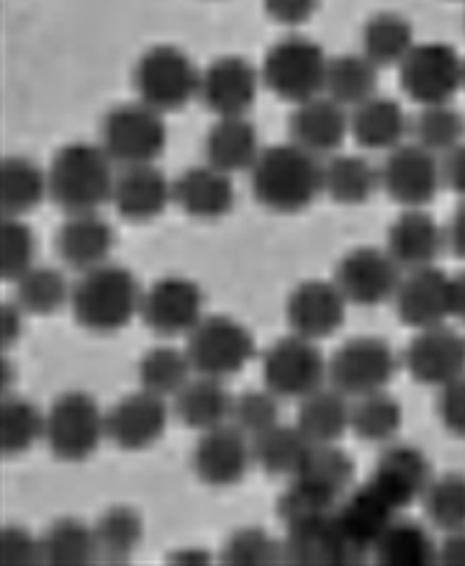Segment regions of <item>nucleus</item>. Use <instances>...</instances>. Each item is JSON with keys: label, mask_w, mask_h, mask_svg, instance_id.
<instances>
[{"label": "nucleus", "mask_w": 465, "mask_h": 566, "mask_svg": "<svg viewBox=\"0 0 465 566\" xmlns=\"http://www.w3.org/2000/svg\"><path fill=\"white\" fill-rule=\"evenodd\" d=\"M350 397L335 387H321L302 399L296 424L311 443H337L350 430Z\"/></svg>", "instance_id": "473e14b6"}, {"label": "nucleus", "mask_w": 465, "mask_h": 566, "mask_svg": "<svg viewBox=\"0 0 465 566\" xmlns=\"http://www.w3.org/2000/svg\"><path fill=\"white\" fill-rule=\"evenodd\" d=\"M378 70L381 67L373 60H368L362 52L340 54V57L329 60L325 93L345 108L360 106L362 101L376 96Z\"/></svg>", "instance_id": "4c0bfd02"}, {"label": "nucleus", "mask_w": 465, "mask_h": 566, "mask_svg": "<svg viewBox=\"0 0 465 566\" xmlns=\"http://www.w3.org/2000/svg\"><path fill=\"white\" fill-rule=\"evenodd\" d=\"M348 298L335 281H304L290 291L286 304L288 325L296 335L321 340L342 327Z\"/></svg>", "instance_id": "4be33fe9"}, {"label": "nucleus", "mask_w": 465, "mask_h": 566, "mask_svg": "<svg viewBox=\"0 0 465 566\" xmlns=\"http://www.w3.org/2000/svg\"><path fill=\"white\" fill-rule=\"evenodd\" d=\"M36 240L31 227L21 217H3L0 222V276L19 281L29 269H34Z\"/></svg>", "instance_id": "8fccbe9b"}, {"label": "nucleus", "mask_w": 465, "mask_h": 566, "mask_svg": "<svg viewBox=\"0 0 465 566\" xmlns=\"http://www.w3.org/2000/svg\"><path fill=\"white\" fill-rule=\"evenodd\" d=\"M414 46V29L401 13H373L362 27V54L378 67H399Z\"/></svg>", "instance_id": "c9c22d12"}, {"label": "nucleus", "mask_w": 465, "mask_h": 566, "mask_svg": "<svg viewBox=\"0 0 465 566\" xmlns=\"http://www.w3.org/2000/svg\"><path fill=\"white\" fill-rule=\"evenodd\" d=\"M401 265L389 250L358 248L342 258L335 271V283L358 306H378L397 296L401 283Z\"/></svg>", "instance_id": "4468645a"}, {"label": "nucleus", "mask_w": 465, "mask_h": 566, "mask_svg": "<svg viewBox=\"0 0 465 566\" xmlns=\"http://www.w3.org/2000/svg\"><path fill=\"white\" fill-rule=\"evenodd\" d=\"M137 374L145 391H152L162 399H176L195 371L186 350L172 348V345H157L141 356Z\"/></svg>", "instance_id": "58836bf2"}, {"label": "nucleus", "mask_w": 465, "mask_h": 566, "mask_svg": "<svg viewBox=\"0 0 465 566\" xmlns=\"http://www.w3.org/2000/svg\"><path fill=\"white\" fill-rule=\"evenodd\" d=\"M250 186L255 199L275 214H296L309 209L319 193H325L321 163L296 142L263 147L250 170Z\"/></svg>", "instance_id": "f257e3e1"}, {"label": "nucleus", "mask_w": 465, "mask_h": 566, "mask_svg": "<svg viewBox=\"0 0 465 566\" xmlns=\"http://www.w3.org/2000/svg\"><path fill=\"white\" fill-rule=\"evenodd\" d=\"M73 286H70L65 273L46 265H34L15 281V302L27 314H54L70 304Z\"/></svg>", "instance_id": "37998d69"}, {"label": "nucleus", "mask_w": 465, "mask_h": 566, "mask_svg": "<svg viewBox=\"0 0 465 566\" xmlns=\"http://www.w3.org/2000/svg\"><path fill=\"white\" fill-rule=\"evenodd\" d=\"M139 317L157 335H188L203 317L199 283L183 276H165L141 294Z\"/></svg>", "instance_id": "2eb2a0df"}, {"label": "nucleus", "mask_w": 465, "mask_h": 566, "mask_svg": "<svg viewBox=\"0 0 465 566\" xmlns=\"http://www.w3.org/2000/svg\"><path fill=\"white\" fill-rule=\"evenodd\" d=\"M401 420H404V410L383 389L355 399L350 430L366 443H391L399 436Z\"/></svg>", "instance_id": "a19ab883"}, {"label": "nucleus", "mask_w": 465, "mask_h": 566, "mask_svg": "<svg viewBox=\"0 0 465 566\" xmlns=\"http://www.w3.org/2000/svg\"><path fill=\"white\" fill-rule=\"evenodd\" d=\"M463 75L465 60L443 42L416 44L399 65L401 88L420 106L451 104L463 88Z\"/></svg>", "instance_id": "1a4fd4ad"}, {"label": "nucleus", "mask_w": 465, "mask_h": 566, "mask_svg": "<svg viewBox=\"0 0 465 566\" xmlns=\"http://www.w3.org/2000/svg\"><path fill=\"white\" fill-rule=\"evenodd\" d=\"M445 184L443 163L422 145H399L381 165V186L404 209H424Z\"/></svg>", "instance_id": "f8f14e48"}, {"label": "nucleus", "mask_w": 465, "mask_h": 566, "mask_svg": "<svg viewBox=\"0 0 465 566\" xmlns=\"http://www.w3.org/2000/svg\"><path fill=\"white\" fill-rule=\"evenodd\" d=\"M46 180H50V199L65 214H83V211H98L112 201L116 170L101 142L98 145L70 142L54 155Z\"/></svg>", "instance_id": "f03ea898"}, {"label": "nucleus", "mask_w": 465, "mask_h": 566, "mask_svg": "<svg viewBox=\"0 0 465 566\" xmlns=\"http://www.w3.org/2000/svg\"><path fill=\"white\" fill-rule=\"evenodd\" d=\"M106 438V415L85 391H67L44 415V443L60 461H85Z\"/></svg>", "instance_id": "423d86ee"}, {"label": "nucleus", "mask_w": 465, "mask_h": 566, "mask_svg": "<svg viewBox=\"0 0 465 566\" xmlns=\"http://www.w3.org/2000/svg\"><path fill=\"white\" fill-rule=\"evenodd\" d=\"M445 238H447V248H451L455 255L465 261V199L461 207L455 209V214L451 217V224H447Z\"/></svg>", "instance_id": "bf43d9fd"}, {"label": "nucleus", "mask_w": 465, "mask_h": 566, "mask_svg": "<svg viewBox=\"0 0 465 566\" xmlns=\"http://www.w3.org/2000/svg\"><path fill=\"white\" fill-rule=\"evenodd\" d=\"M98 559L96 531L83 521H57L42 536V562L54 566H83Z\"/></svg>", "instance_id": "ea45409f"}, {"label": "nucleus", "mask_w": 465, "mask_h": 566, "mask_svg": "<svg viewBox=\"0 0 465 566\" xmlns=\"http://www.w3.org/2000/svg\"><path fill=\"white\" fill-rule=\"evenodd\" d=\"M443 172H445V184L465 199V142L458 149H453L451 155H445Z\"/></svg>", "instance_id": "13d9d810"}, {"label": "nucleus", "mask_w": 465, "mask_h": 566, "mask_svg": "<svg viewBox=\"0 0 465 566\" xmlns=\"http://www.w3.org/2000/svg\"><path fill=\"white\" fill-rule=\"evenodd\" d=\"M463 88H465V75H463Z\"/></svg>", "instance_id": "0e129e2a"}, {"label": "nucleus", "mask_w": 465, "mask_h": 566, "mask_svg": "<svg viewBox=\"0 0 465 566\" xmlns=\"http://www.w3.org/2000/svg\"><path fill=\"white\" fill-rule=\"evenodd\" d=\"M23 314H27V310H23L19 302L15 304L3 302V306H0V343L3 345L15 343V337L21 335Z\"/></svg>", "instance_id": "4d7b16f0"}, {"label": "nucleus", "mask_w": 465, "mask_h": 566, "mask_svg": "<svg viewBox=\"0 0 465 566\" xmlns=\"http://www.w3.org/2000/svg\"><path fill=\"white\" fill-rule=\"evenodd\" d=\"M329 376V364L321 358L317 340L290 333L273 343L263 356L265 387L278 399L309 397L311 391L325 387Z\"/></svg>", "instance_id": "9d476101"}, {"label": "nucleus", "mask_w": 465, "mask_h": 566, "mask_svg": "<svg viewBox=\"0 0 465 566\" xmlns=\"http://www.w3.org/2000/svg\"><path fill=\"white\" fill-rule=\"evenodd\" d=\"M36 440H44V415L27 399L3 397V405H0V451L6 459L27 453Z\"/></svg>", "instance_id": "c03bdc74"}, {"label": "nucleus", "mask_w": 465, "mask_h": 566, "mask_svg": "<svg viewBox=\"0 0 465 566\" xmlns=\"http://www.w3.org/2000/svg\"><path fill=\"white\" fill-rule=\"evenodd\" d=\"M432 479H435L432 476V467L420 448L389 443L383 448V453L378 455L368 482L401 513V510H406L416 500L424 497Z\"/></svg>", "instance_id": "aec40b11"}, {"label": "nucleus", "mask_w": 465, "mask_h": 566, "mask_svg": "<svg viewBox=\"0 0 465 566\" xmlns=\"http://www.w3.org/2000/svg\"><path fill=\"white\" fill-rule=\"evenodd\" d=\"M445 245V230L432 219V214L424 209H406L389 227V245H385V250L401 269L414 271L435 265Z\"/></svg>", "instance_id": "a878e982"}, {"label": "nucleus", "mask_w": 465, "mask_h": 566, "mask_svg": "<svg viewBox=\"0 0 465 566\" xmlns=\"http://www.w3.org/2000/svg\"><path fill=\"white\" fill-rule=\"evenodd\" d=\"M134 88L141 104L160 114L180 112L199 98L201 70L180 46L157 44L149 46L134 65Z\"/></svg>", "instance_id": "39448f33"}, {"label": "nucleus", "mask_w": 465, "mask_h": 566, "mask_svg": "<svg viewBox=\"0 0 465 566\" xmlns=\"http://www.w3.org/2000/svg\"><path fill=\"white\" fill-rule=\"evenodd\" d=\"M393 302L401 322L409 327L427 329L445 325L453 317V279L435 265L406 271Z\"/></svg>", "instance_id": "a211bd4d"}, {"label": "nucleus", "mask_w": 465, "mask_h": 566, "mask_svg": "<svg viewBox=\"0 0 465 566\" xmlns=\"http://www.w3.org/2000/svg\"><path fill=\"white\" fill-rule=\"evenodd\" d=\"M424 510L437 528L445 533L465 528V476L445 474L432 479L427 492H424Z\"/></svg>", "instance_id": "09e8293b"}, {"label": "nucleus", "mask_w": 465, "mask_h": 566, "mask_svg": "<svg viewBox=\"0 0 465 566\" xmlns=\"http://www.w3.org/2000/svg\"><path fill=\"white\" fill-rule=\"evenodd\" d=\"M437 554L440 548L430 531L399 515L393 517L373 548L376 559L385 566H424L437 562Z\"/></svg>", "instance_id": "e433bc0d"}, {"label": "nucleus", "mask_w": 465, "mask_h": 566, "mask_svg": "<svg viewBox=\"0 0 465 566\" xmlns=\"http://www.w3.org/2000/svg\"><path fill=\"white\" fill-rule=\"evenodd\" d=\"M203 153L209 165L234 176V172L252 170L263 153V145H260L255 124L247 116H219L203 142Z\"/></svg>", "instance_id": "cd10ccee"}, {"label": "nucleus", "mask_w": 465, "mask_h": 566, "mask_svg": "<svg viewBox=\"0 0 465 566\" xmlns=\"http://www.w3.org/2000/svg\"><path fill=\"white\" fill-rule=\"evenodd\" d=\"M176 415L186 428L207 432L232 420L234 397L226 391L222 379L195 374L183 389L178 391Z\"/></svg>", "instance_id": "c756f323"}, {"label": "nucleus", "mask_w": 465, "mask_h": 566, "mask_svg": "<svg viewBox=\"0 0 465 566\" xmlns=\"http://www.w3.org/2000/svg\"><path fill=\"white\" fill-rule=\"evenodd\" d=\"M453 317L465 322V273L453 279Z\"/></svg>", "instance_id": "680f3d73"}, {"label": "nucleus", "mask_w": 465, "mask_h": 566, "mask_svg": "<svg viewBox=\"0 0 465 566\" xmlns=\"http://www.w3.org/2000/svg\"><path fill=\"white\" fill-rule=\"evenodd\" d=\"M265 13L283 27H302L317 13L319 0H263Z\"/></svg>", "instance_id": "6e6d98bb"}, {"label": "nucleus", "mask_w": 465, "mask_h": 566, "mask_svg": "<svg viewBox=\"0 0 465 566\" xmlns=\"http://www.w3.org/2000/svg\"><path fill=\"white\" fill-rule=\"evenodd\" d=\"M222 559L226 564H273L283 562V544L263 528H242L226 541Z\"/></svg>", "instance_id": "603ef678"}, {"label": "nucleus", "mask_w": 465, "mask_h": 566, "mask_svg": "<svg viewBox=\"0 0 465 566\" xmlns=\"http://www.w3.org/2000/svg\"><path fill=\"white\" fill-rule=\"evenodd\" d=\"M141 294L137 279L121 265L104 263L98 269L81 273L73 286L70 306L77 325L98 335L118 333L137 317L141 310Z\"/></svg>", "instance_id": "7ed1b4c3"}, {"label": "nucleus", "mask_w": 465, "mask_h": 566, "mask_svg": "<svg viewBox=\"0 0 465 566\" xmlns=\"http://www.w3.org/2000/svg\"><path fill=\"white\" fill-rule=\"evenodd\" d=\"M329 57L309 36L288 34L267 50L260 75L275 96L288 104H304L325 93Z\"/></svg>", "instance_id": "20e7f679"}, {"label": "nucleus", "mask_w": 465, "mask_h": 566, "mask_svg": "<svg viewBox=\"0 0 465 566\" xmlns=\"http://www.w3.org/2000/svg\"><path fill=\"white\" fill-rule=\"evenodd\" d=\"M114 250V227L98 211L67 214L57 232V253L77 273L108 263Z\"/></svg>", "instance_id": "bb28decb"}, {"label": "nucleus", "mask_w": 465, "mask_h": 566, "mask_svg": "<svg viewBox=\"0 0 465 566\" xmlns=\"http://www.w3.org/2000/svg\"><path fill=\"white\" fill-rule=\"evenodd\" d=\"M252 459V438L232 422L201 432L193 448V471L209 486H232L242 482Z\"/></svg>", "instance_id": "6ab92c4d"}, {"label": "nucleus", "mask_w": 465, "mask_h": 566, "mask_svg": "<svg viewBox=\"0 0 465 566\" xmlns=\"http://www.w3.org/2000/svg\"><path fill=\"white\" fill-rule=\"evenodd\" d=\"M172 203L193 219H219L234 207V186L230 172L203 163L188 168L172 180Z\"/></svg>", "instance_id": "393cba45"}, {"label": "nucleus", "mask_w": 465, "mask_h": 566, "mask_svg": "<svg viewBox=\"0 0 465 566\" xmlns=\"http://www.w3.org/2000/svg\"><path fill=\"white\" fill-rule=\"evenodd\" d=\"M0 562L39 564L42 562V538H34L27 528H19V525H6L0 531Z\"/></svg>", "instance_id": "864d4df0"}, {"label": "nucleus", "mask_w": 465, "mask_h": 566, "mask_svg": "<svg viewBox=\"0 0 465 566\" xmlns=\"http://www.w3.org/2000/svg\"><path fill=\"white\" fill-rule=\"evenodd\" d=\"M463 21H465V19H463Z\"/></svg>", "instance_id": "69168bd1"}, {"label": "nucleus", "mask_w": 465, "mask_h": 566, "mask_svg": "<svg viewBox=\"0 0 465 566\" xmlns=\"http://www.w3.org/2000/svg\"><path fill=\"white\" fill-rule=\"evenodd\" d=\"M352 474L355 467L348 451H342L337 443H311L304 467L298 469L296 476L309 479L321 490L342 500L348 486L352 484Z\"/></svg>", "instance_id": "49530a36"}, {"label": "nucleus", "mask_w": 465, "mask_h": 566, "mask_svg": "<svg viewBox=\"0 0 465 566\" xmlns=\"http://www.w3.org/2000/svg\"><path fill=\"white\" fill-rule=\"evenodd\" d=\"M50 196L46 170L21 155L3 157L0 163V211L3 217H23Z\"/></svg>", "instance_id": "2f4dec72"}, {"label": "nucleus", "mask_w": 465, "mask_h": 566, "mask_svg": "<svg viewBox=\"0 0 465 566\" xmlns=\"http://www.w3.org/2000/svg\"><path fill=\"white\" fill-rule=\"evenodd\" d=\"M437 415L451 436L465 438V374L440 389Z\"/></svg>", "instance_id": "5fc2aeb1"}, {"label": "nucleus", "mask_w": 465, "mask_h": 566, "mask_svg": "<svg viewBox=\"0 0 465 566\" xmlns=\"http://www.w3.org/2000/svg\"><path fill=\"white\" fill-rule=\"evenodd\" d=\"M397 374V353L383 337L362 335L342 343L329 360V381L350 399L383 391Z\"/></svg>", "instance_id": "9b49d317"}, {"label": "nucleus", "mask_w": 465, "mask_h": 566, "mask_svg": "<svg viewBox=\"0 0 465 566\" xmlns=\"http://www.w3.org/2000/svg\"><path fill=\"white\" fill-rule=\"evenodd\" d=\"M172 562H178V564H207L209 562V554H203V552H183V554L172 556Z\"/></svg>", "instance_id": "e2e57ef3"}, {"label": "nucleus", "mask_w": 465, "mask_h": 566, "mask_svg": "<svg viewBox=\"0 0 465 566\" xmlns=\"http://www.w3.org/2000/svg\"><path fill=\"white\" fill-rule=\"evenodd\" d=\"M311 440L304 436L298 424H273L265 432L252 438V459L265 474L296 476L304 467Z\"/></svg>", "instance_id": "72a5a7b5"}, {"label": "nucleus", "mask_w": 465, "mask_h": 566, "mask_svg": "<svg viewBox=\"0 0 465 566\" xmlns=\"http://www.w3.org/2000/svg\"><path fill=\"white\" fill-rule=\"evenodd\" d=\"M404 364L414 381L443 389L465 374V337L447 325L416 329L404 353Z\"/></svg>", "instance_id": "f3484780"}, {"label": "nucleus", "mask_w": 465, "mask_h": 566, "mask_svg": "<svg viewBox=\"0 0 465 566\" xmlns=\"http://www.w3.org/2000/svg\"><path fill=\"white\" fill-rule=\"evenodd\" d=\"M350 135V114L342 104L321 93L304 101L290 116V142L317 157H329L342 147Z\"/></svg>", "instance_id": "5701e85b"}, {"label": "nucleus", "mask_w": 465, "mask_h": 566, "mask_svg": "<svg viewBox=\"0 0 465 566\" xmlns=\"http://www.w3.org/2000/svg\"><path fill=\"white\" fill-rule=\"evenodd\" d=\"M337 505H340V497L321 490V486L309 482V479L290 476V484L283 490L278 500V515L288 528V525L319 521V517L332 515Z\"/></svg>", "instance_id": "de8ad7c7"}, {"label": "nucleus", "mask_w": 465, "mask_h": 566, "mask_svg": "<svg viewBox=\"0 0 465 566\" xmlns=\"http://www.w3.org/2000/svg\"><path fill=\"white\" fill-rule=\"evenodd\" d=\"M98 544V559L124 564L141 544V517L131 507H112L93 525Z\"/></svg>", "instance_id": "79ce46f5"}, {"label": "nucleus", "mask_w": 465, "mask_h": 566, "mask_svg": "<svg viewBox=\"0 0 465 566\" xmlns=\"http://www.w3.org/2000/svg\"><path fill=\"white\" fill-rule=\"evenodd\" d=\"M397 515L399 510L370 482L345 494L335 510V525L345 541V548H348L350 562H360L368 554H373L378 538L383 536V531Z\"/></svg>", "instance_id": "ddd939ff"}, {"label": "nucleus", "mask_w": 465, "mask_h": 566, "mask_svg": "<svg viewBox=\"0 0 465 566\" xmlns=\"http://www.w3.org/2000/svg\"><path fill=\"white\" fill-rule=\"evenodd\" d=\"M186 353L195 374L224 381L250 364L255 356V340L242 322L226 314H203L199 325L188 333Z\"/></svg>", "instance_id": "0eeeda50"}, {"label": "nucleus", "mask_w": 465, "mask_h": 566, "mask_svg": "<svg viewBox=\"0 0 465 566\" xmlns=\"http://www.w3.org/2000/svg\"><path fill=\"white\" fill-rule=\"evenodd\" d=\"M437 562H443V564H465V528L447 533V538L443 541V546H440Z\"/></svg>", "instance_id": "052dcab7"}, {"label": "nucleus", "mask_w": 465, "mask_h": 566, "mask_svg": "<svg viewBox=\"0 0 465 566\" xmlns=\"http://www.w3.org/2000/svg\"><path fill=\"white\" fill-rule=\"evenodd\" d=\"M409 132V119L399 101L389 96H370L350 114V135L360 147L378 149V153H391L404 145Z\"/></svg>", "instance_id": "c85d7f7f"}, {"label": "nucleus", "mask_w": 465, "mask_h": 566, "mask_svg": "<svg viewBox=\"0 0 465 566\" xmlns=\"http://www.w3.org/2000/svg\"><path fill=\"white\" fill-rule=\"evenodd\" d=\"M321 180H325V193L337 203H362L376 193L381 186V170L373 168L366 157L360 155H329L321 163Z\"/></svg>", "instance_id": "f704fd0d"}, {"label": "nucleus", "mask_w": 465, "mask_h": 566, "mask_svg": "<svg viewBox=\"0 0 465 566\" xmlns=\"http://www.w3.org/2000/svg\"><path fill=\"white\" fill-rule=\"evenodd\" d=\"M283 562L296 564H352L345 541L335 525V513L319 521L296 523L286 528Z\"/></svg>", "instance_id": "7c9ffc66"}, {"label": "nucleus", "mask_w": 465, "mask_h": 566, "mask_svg": "<svg viewBox=\"0 0 465 566\" xmlns=\"http://www.w3.org/2000/svg\"><path fill=\"white\" fill-rule=\"evenodd\" d=\"M165 145H168V127L162 114L141 101L112 108L101 124V147L121 168L155 163Z\"/></svg>", "instance_id": "6e6552de"}, {"label": "nucleus", "mask_w": 465, "mask_h": 566, "mask_svg": "<svg viewBox=\"0 0 465 566\" xmlns=\"http://www.w3.org/2000/svg\"><path fill=\"white\" fill-rule=\"evenodd\" d=\"M168 420V399L139 389L106 412V438L124 451H145L165 436Z\"/></svg>", "instance_id": "412c9836"}, {"label": "nucleus", "mask_w": 465, "mask_h": 566, "mask_svg": "<svg viewBox=\"0 0 465 566\" xmlns=\"http://www.w3.org/2000/svg\"><path fill=\"white\" fill-rule=\"evenodd\" d=\"M172 201V184L155 163L126 165L116 172L112 203L131 222H149L160 217Z\"/></svg>", "instance_id": "b1692460"}, {"label": "nucleus", "mask_w": 465, "mask_h": 566, "mask_svg": "<svg viewBox=\"0 0 465 566\" xmlns=\"http://www.w3.org/2000/svg\"><path fill=\"white\" fill-rule=\"evenodd\" d=\"M414 142L430 153L451 155L465 142V116L453 104L422 106L420 116L412 124Z\"/></svg>", "instance_id": "a18cd8bd"}, {"label": "nucleus", "mask_w": 465, "mask_h": 566, "mask_svg": "<svg viewBox=\"0 0 465 566\" xmlns=\"http://www.w3.org/2000/svg\"><path fill=\"white\" fill-rule=\"evenodd\" d=\"M260 81L263 75L252 67V62L236 54H224L201 70L199 98L216 116H247L257 101Z\"/></svg>", "instance_id": "dca6fc26"}, {"label": "nucleus", "mask_w": 465, "mask_h": 566, "mask_svg": "<svg viewBox=\"0 0 465 566\" xmlns=\"http://www.w3.org/2000/svg\"><path fill=\"white\" fill-rule=\"evenodd\" d=\"M278 397L271 389H250L234 397L232 405V424H236L244 436L255 438L273 424H278Z\"/></svg>", "instance_id": "3c124183"}]
</instances>
